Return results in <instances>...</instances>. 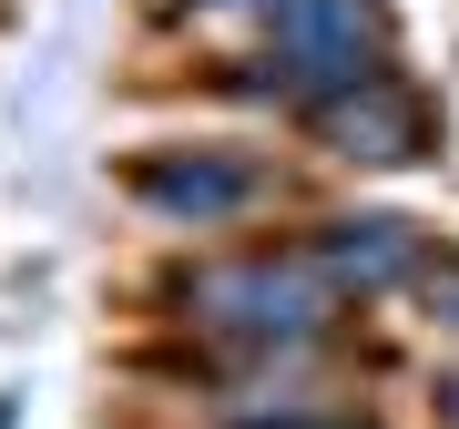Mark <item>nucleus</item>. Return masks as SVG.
I'll use <instances>...</instances> for the list:
<instances>
[{"instance_id":"nucleus-5","label":"nucleus","mask_w":459,"mask_h":429,"mask_svg":"<svg viewBox=\"0 0 459 429\" xmlns=\"http://www.w3.org/2000/svg\"><path fill=\"white\" fill-rule=\"evenodd\" d=\"M409 246H419V235L398 225V214H368V225H337L327 246H316V256H327L316 276H327V286H377V276H398L388 256H409Z\"/></svg>"},{"instance_id":"nucleus-4","label":"nucleus","mask_w":459,"mask_h":429,"mask_svg":"<svg viewBox=\"0 0 459 429\" xmlns=\"http://www.w3.org/2000/svg\"><path fill=\"white\" fill-rule=\"evenodd\" d=\"M419 133H429V113L409 92H358V83H347L327 102V144L358 153V164H398V153H419Z\"/></svg>"},{"instance_id":"nucleus-6","label":"nucleus","mask_w":459,"mask_h":429,"mask_svg":"<svg viewBox=\"0 0 459 429\" xmlns=\"http://www.w3.org/2000/svg\"><path fill=\"white\" fill-rule=\"evenodd\" d=\"M429 307H439V317H459V276H429Z\"/></svg>"},{"instance_id":"nucleus-1","label":"nucleus","mask_w":459,"mask_h":429,"mask_svg":"<svg viewBox=\"0 0 459 429\" xmlns=\"http://www.w3.org/2000/svg\"><path fill=\"white\" fill-rule=\"evenodd\" d=\"M276 72L307 92H347L358 72L388 51V21H377V0H276Z\"/></svg>"},{"instance_id":"nucleus-3","label":"nucleus","mask_w":459,"mask_h":429,"mask_svg":"<svg viewBox=\"0 0 459 429\" xmlns=\"http://www.w3.org/2000/svg\"><path fill=\"white\" fill-rule=\"evenodd\" d=\"M246 195H255L246 153H153L143 164V205H164V214H235Z\"/></svg>"},{"instance_id":"nucleus-2","label":"nucleus","mask_w":459,"mask_h":429,"mask_svg":"<svg viewBox=\"0 0 459 429\" xmlns=\"http://www.w3.org/2000/svg\"><path fill=\"white\" fill-rule=\"evenodd\" d=\"M195 317H204V328H225V337H246V347H276V337H307L316 317H327V276H316V266L255 256V266L204 276V286H195Z\"/></svg>"},{"instance_id":"nucleus-7","label":"nucleus","mask_w":459,"mask_h":429,"mask_svg":"<svg viewBox=\"0 0 459 429\" xmlns=\"http://www.w3.org/2000/svg\"><path fill=\"white\" fill-rule=\"evenodd\" d=\"M439 409H449V429H459V368H449V379H439Z\"/></svg>"}]
</instances>
